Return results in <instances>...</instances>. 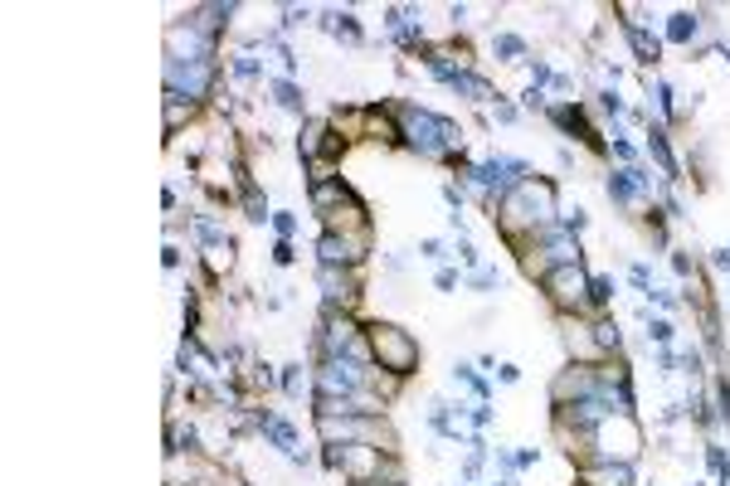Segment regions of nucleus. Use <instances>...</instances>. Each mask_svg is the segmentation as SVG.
Listing matches in <instances>:
<instances>
[{
  "label": "nucleus",
  "instance_id": "f257e3e1",
  "mask_svg": "<svg viewBox=\"0 0 730 486\" xmlns=\"http://www.w3.org/2000/svg\"><path fill=\"white\" fill-rule=\"evenodd\" d=\"M492 219H497V229H502L506 244L522 248L526 239H536L540 229L560 224V195H556V185H550L546 175H526L522 185H512L497 199Z\"/></svg>",
  "mask_w": 730,
  "mask_h": 486
},
{
  "label": "nucleus",
  "instance_id": "f03ea898",
  "mask_svg": "<svg viewBox=\"0 0 730 486\" xmlns=\"http://www.w3.org/2000/svg\"><path fill=\"white\" fill-rule=\"evenodd\" d=\"M399 117V132H405V147L419 151L423 161H463V127L453 117H439L429 108H395Z\"/></svg>",
  "mask_w": 730,
  "mask_h": 486
},
{
  "label": "nucleus",
  "instance_id": "7ed1b4c3",
  "mask_svg": "<svg viewBox=\"0 0 730 486\" xmlns=\"http://www.w3.org/2000/svg\"><path fill=\"white\" fill-rule=\"evenodd\" d=\"M365 346H371V365L390 370L395 379H409L419 370V360H423L419 341L409 336L405 326H395V322H365Z\"/></svg>",
  "mask_w": 730,
  "mask_h": 486
},
{
  "label": "nucleus",
  "instance_id": "20e7f679",
  "mask_svg": "<svg viewBox=\"0 0 730 486\" xmlns=\"http://www.w3.org/2000/svg\"><path fill=\"white\" fill-rule=\"evenodd\" d=\"M590 288H594L590 268H584V263H565V268H556L546 282H540V298L556 306V316H594Z\"/></svg>",
  "mask_w": 730,
  "mask_h": 486
},
{
  "label": "nucleus",
  "instance_id": "39448f33",
  "mask_svg": "<svg viewBox=\"0 0 730 486\" xmlns=\"http://www.w3.org/2000/svg\"><path fill=\"white\" fill-rule=\"evenodd\" d=\"M326 312H356L361 306V268H316Z\"/></svg>",
  "mask_w": 730,
  "mask_h": 486
},
{
  "label": "nucleus",
  "instance_id": "423d86ee",
  "mask_svg": "<svg viewBox=\"0 0 730 486\" xmlns=\"http://www.w3.org/2000/svg\"><path fill=\"white\" fill-rule=\"evenodd\" d=\"M365 141H375V147H405V132H399V117L395 108H365Z\"/></svg>",
  "mask_w": 730,
  "mask_h": 486
},
{
  "label": "nucleus",
  "instance_id": "0eeeda50",
  "mask_svg": "<svg viewBox=\"0 0 730 486\" xmlns=\"http://www.w3.org/2000/svg\"><path fill=\"white\" fill-rule=\"evenodd\" d=\"M580 482L584 486H638L633 482V462H590V467H580Z\"/></svg>",
  "mask_w": 730,
  "mask_h": 486
},
{
  "label": "nucleus",
  "instance_id": "6e6552de",
  "mask_svg": "<svg viewBox=\"0 0 730 486\" xmlns=\"http://www.w3.org/2000/svg\"><path fill=\"white\" fill-rule=\"evenodd\" d=\"M326 127H332L346 147H356V141H365V108H346V112L336 108L332 117H326Z\"/></svg>",
  "mask_w": 730,
  "mask_h": 486
},
{
  "label": "nucleus",
  "instance_id": "1a4fd4ad",
  "mask_svg": "<svg viewBox=\"0 0 730 486\" xmlns=\"http://www.w3.org/2000/svg\"><path fill=\"white\" fill-rule=\"evenodd\" d=\"M667 40L687 44V50H691V44L701 40V15H697V10H677V15L667 20Z\"/></svg>",
  "mask_w": 730,
  "mask_h": 486
},
{
  "label": "nucleus",
  "instance_id": "9d476101",
  "mask_svg": "<svg viewBox=\"0 0 730 486\" xmlns=\"http://www.w3.org/2000/svg\"><path fill=\"white\" fill-rule=\"evenodd\" d=\"M492 54H502V64H532V50H526V40H522V34H512V30L492 34Z\"/></svg>",
  "mask_w": 730,
  "mask_h": 486
},
{
  "label": "nucleus",
  "instance_id": "9b49d317",
  "mask_svg": "<svg viewBox=\"0 0 730 486\" xmlns=\"http://www.w3.org/2000/svg\"><path fill=\"white\" fill-rule=\"evenodd\" d=\"M623 34H629L638 64H657V58H663V40H657V34H647L643 25H623Z\"/></svg>",
  "mask_w": 730,
  "mask_h": 486
},
{
  "label": "nucleus",
  "instance_id": "f8f14e48",
  "mask_svg": "<svg viewBox=\"0 0 730 486\" xmlns=\"http://www.w3.org/2000/svg\"><path fill=\"white\" fill-rule=\"evenodd\" d=\"M268 88H273V102H278L282 112H298V117L308 112V98H302V88H298L292 78H273Z\"/></svg>",
  "mask_w": 730,
  "mask_h": 486
},
{
  "label": "nucleus",
  "instance_id": "ddd939ff",
  "mask_svg": "<svg viewBox=\"0 0 730 486\" xmlns=\"http://www.w3.org/2000/svg\"><path fill=\"white\" fill-rule=\"evenodd\" d=\"M322 25L336 34V40H346V44H361V25H356V15L351 10H326L322 15Z\"/></svg>",
  "mask_w": 730,
  "mask_h": 486
},
{
  "label": "nucleus",
  "instance_id": "4468645a",
  "mask_svg": "<svg viewBox=\"0 0 730 486\" xmlns=\"http://www.w3.org/2000/svg\"><path fill=\"white\" fill-rule=\"evenodd\" d=\"M195 112H200V102H191V98H175V93H167V132H181V122H191Z\"/></svg>",
  "mask_w": 730,
  "mask_h": 486
},
{
  "label": "nucleus",
  "instance_id": "2eb2a0df",
  "mask_svg": "<svg viewBox=\"0 0 730 486\" xmlns=\"http://www.w3.org/2000/svg\"><path fill=\"white\" fill-rule=\"evenodd\" d=\"M229 74H234V78H244V83H254L258 74H264V68H258V58H254L249 50H244V54H234V58H229Z\"/></svg>",
  "mask_w": 730,
  "mask_h": 486
},
{
  "label": "nucleus",
  "instance_id": "dca6fc26",
  "mask_svg": "<svg viewBox=\"0 0 730 486\" xmlns=\"http://www.w3.org/2000/svg\"><path fill=\"white\" fill-rule=\"evenodd\" d=\"M282 389H288V395H302V389H308V375H302V365H282Z\"/></svg>",
  "mask_w": 730,
  "mask_h": 486
},
{
  "label": "nucleus",
  "instance_id": "f3484780",
  "mask_svg": "<svg viewBox=\"0 0 730 486\" xmlns=\"http://www.w3.org/2000/svg\"><path fill=\"white\" fill-rule=\"evenodd\" d=\"M273 229L282 234V239H292V234H298V215H292V209H278V215H273Z\"/></svg>",
  "mask_w": 730,
  "mask_h": 486
},
{
  "label": "nucleus",
  "instance_id": "a211bd4d",
  "mask_svg": "<svg viewBox=\"0 0 730 486\" xmlns=\"http://www.w3.org/2000/svg\"><path fill=\"white\" fill-rule=\"evenodd\" d=\"M647 341L667 346V341H673V322H647Z\"/></svg>",
  "mask_w": 730,
  "mask_h": 486
},
{
  "label": "nucleus",
  "instance_id": "6ab92c4d",
  "mask_svg": "<svg viewBox=\"0 0 730 486\" xmlns=\"http://www.w3.org/2000/svg\"><path fill=\"white\" fill-rule=\"evenodd\" d=\"M492 122H502V127H512V122H522V112L512 108V102H497V112H492Z\"/></svg>",
  "mask_w": 730,
  "mask_h": 486
},
{
  "label": "nucleus",
  "instance_id": "aec40b11",
  "mask_svg": "<svg viewBox=\"0 0 730 486\" xmlns=\"http://www.w3.org/2000/svg\"><path fill=\"white\" fill-rule=\"evenodd\" d=\"M439 288H443V292L458 288V272H453V268H439Z\"/></svg>",
  "mask_w": 730,
  "mask_h": 486
},
{
  "label": "nucleus",
  "instance_id": "412c9836",
  "mask_svg": "<svg viewBox=\"0 0 730 486\" xmlns=\"http://www.w3.org/2000/svg\"><path fill=\"white\" fill-rule=\"evenodd\" d=\"M497 379H502V385H516V379H522V370H516V365H497Z\"/></svg>",
  "mask_w": 730,
  "mask_h": 486
},
{
  "label": "nucleus",
  "instance_id": "4be33fe9",
  "mask_svg": "<svg viewBox=\"0 0 730 486\" xmlns=\"http://www.w3.org/2000/svg\"><path fill=\"white\" fill-rule=\"evenodd\" d=\"M711 263L721 268V272H730V248H716V258H711Z\"/></svg>",
  "mask_w": 730,
  "mask_h": 486
},
{
  "label": "nucleus",
  "instance_id": "5701e85b",
  "mask_svg": "<svg viewBox=\"0 0 730 486\" xmlns=\"http://www.w3.org/2000/svg\"><path fill=\"white\" fill-rule=\"evenodd\" d=\"M356 486H385V482H356Z\"/></svg>",
  "mask_w": 730,
  "mask_h": 486
}]
</instances>
